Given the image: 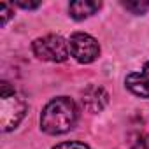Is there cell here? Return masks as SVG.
Instances as JSON below:
<instances>
[{
    "label": "cell",
    "instance_id": "10",
    "mask_svg": "<svg viewBox=\"0 0 149 149\" xmlns=\"http://www.w3.org/2000/svg\"><path fill=\"white\" fill-rule=\"evenodd\" d=\"M53 149H90V147L83 142H61V144H56Z\"/></svg>",
    "mask_w": 149,
    "mask_h": 149
},
{
    "label": "cell",
    "instance_id": "12",
    "mask_svg": "<svg viewBox=\"0 0 149 149\" xmlns=\"http://www.w3.org/2000/svg\"><path fill=\"white\" fill-rule=\"evenodd\" d=\"M16 6L21 7V9H37L40 6V2H23V0H18Z\"/></svg>",
    "mask_w": 149,
    "mask_h": 149
},
{
    "label": "cell",
    "instance_id": "1",
    "mask_svg": "<svg viewBox=\"0 0 149 149\" xmlns=\"http://www.w3.org/2000/svg\"><path fill=\"white\" fill-rule=\"evenodd\" d=\"M77 121V107L74 100L58 97L51 100L40 114V128L49 135H61L74 128Z\"/></svg>",
    "mask_w": 149,
    "mask_h": 149
},
{
    "label": "cell",
    "instance_id": "3",
    "mask_svg": "<svg viewBox=\"0 0 149 149\" xmlns=\"http://www.w3.org/2000/svg\"><path fill=\"white\" fill-rule=\"evenodd\" d=\"M32 51L39 60L53 61V63H61L70 54L68 42L61 35H54V33L35 39L32 44Z\"/></svg>",
    "mask_w": 149,
    "mask_h": 149
},
{
    "label": "cell",
    "instance_id": "2",
    "mask_svg": "<svg viewBox=\"0 0 149 149\" xmlns=\"http://www.w3.org/2000/svg\"><path fill=\"white\" fill-rule=\"evenodd\" d=\"M26 114V100L18 95L9 83L0 86V128L2 132L14 130Z\"/></svg>",
    "mask_w": 149,
    "mask_h": 149
},
{
    "label": "cell",
    "instance_id": "8",
    "mask_svg": "<svg viewBox=\"0 0 149 149\" xmlns=\"http://www.w3.org/2000/svg\"><path fill=\"white\" fill-rule=\"evenodd\" d=\"M123 7L133 14H144L149 9V2L146 0H133V2H123Z\"/></svg>",
    "mask_w": 149,
    "mask_h": 149
},
{
    "label": "cell",
    "instance_id": "9",
    "mask_svg": "<svg viewBox=\"0 0 149 149\" xmlns=\"http://www.w3.org/2000/svg\"><path fill=\"white\" fill-rule=\"evenodd\" d=\"M13 16H14V13H13V9H11L7 4H0V25L6 26L7 21H9Z\"/></svg>",
    "mask_w": 149,
    "mask_h": 149
},
{
    "label": "cell",
    "instance_id": "7",
    "mask_svg": "<svg viewBox=\"0 0 149 149\" xmlns=\"http://www.w3.org/2000/svg\"><path fill=\"white\" fill-rule=\"evenodd\" d=\"M100 7H102V2H97V0H77V2H72L68 6V14L70 18L81 21L93 16Z\"/></svg>",
    "mask_w": 149,
    "mask_h": 149
},
{
    "label": "cell",
    "instance_id": "6",
    "mask_svg": "<svg viewBox=\"0 0 149 149\" xmlns=\"http://www.w3.org/2000/svg\"><path fill=\"white\" fill-rule=\"evenodd\" d=\"M125 84L133 95L140 98H149V61L144 63L142 70L128 74L125 79Z\"/></svg>",
    "mask_w": 149,
    "mask_h": 149
},
{
    "label": "cell",
    "instance_id": "11",
    "mask_svg": "<svg viewBox=\"0 0 149 149\" xmlns=\"http://www.w3.org/2000/svg\"><path fill=\"white\" fill-rule=\"evenodd\" d=\"M130 149H149V135H140Z\"/></svg>",
    "mask_w": 149,
    "mask_h": 149
},
{
    "label": "cell",
    "instance_id": "4",
    "mask_svg": "<svg viewBox=\"0 0 149 149\" xmlns=\"http://www.w3.org/2000/svg\"><path fill=\"white\" fill-rule=\"evenodd\" d=\"M68 47H70V54L79 63H91L100 54V46L97 39L84 32L72 33L68 40Z\"/></svg>",
    "mask_w": 149,
    "mask_h": 149
},
{
    "label": "cell",
    "instance_id": "5",
    "mask_svg": "<svg viewBox=\"0 0 149 149\" xmlns=\"http://www.w3.org/2000/svg\"><path fill=\"white\" fill-rule=\"evenodd\" d=\"M81 102H83V107H84L88 112H100V111H104L105 105L109 104V93H107L102 86L91 84V86H88V88L83 91Z\"/></svg>",
    "mask_w": 149,
    "mask_h": 149
}]
</instances>
